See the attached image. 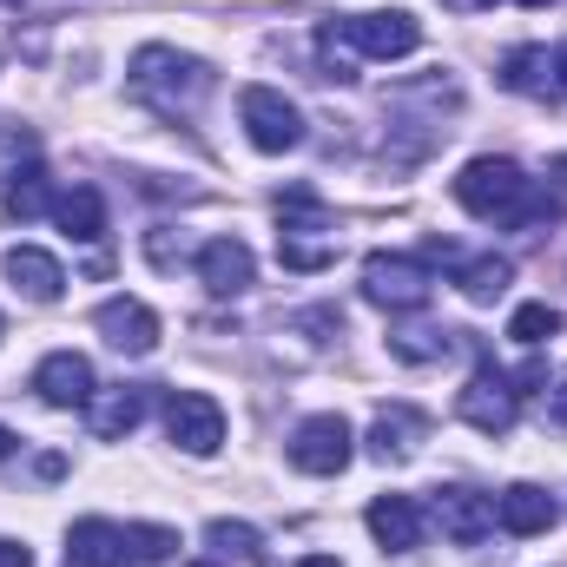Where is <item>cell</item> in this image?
<instances>
[{"label": "cell", "instance_id": "1", "mask_svg": "<svg viewBox=\"0 0 567 567\" xmlns=\"http://www.w3.org/2000/svg\"><path fill=\"white\" fill-rule=\"evenodd\" d=\"M455 205L488 218V225H515V231H535V225L561 218V198L535 192V178L515 158H468L462 178H455Z\"/></svg>", "mask_w": 567, "mask_h": 567}, {"label": "cell", "instance_id": "2", "mask_svg": "<svg viewBox=\"0 0 567 567\" xmlns=\"http://www.w3.org/2000/svg\"><path fill=\"white\" fill-rule=\"evenodd\" d=\"M212 86H218V73L198 53H178V47H140L133 53V93L165 120H192L212 100Z\"/></svg>", "mask_w": 567, "mask_h": 567}, {"label": "cell", "instance_id": "3", "mask_svg": "<svg viewBox=\"0 0 567 567\" xmlns=\"http://www.w3.org/2000/svg\"><path fill=\"white\" fill-rule=\"evenodd\" d=\"M66 555L80 567H152V561H172L178 555V535L158 528V522H73L66 528Z\"/></svg>", "mask_w": 567, "mask_h": 567}, {"label": "cell", "instance_id": "4", "mask_svg": "<svg viewBox=\"0 0 567 567\" xmlns=\"http://www.w3.org/2000/svg\"><path fill=\"white\" fill-rule=\"evenodd\" d=\"M278 258L290 271H323V265H337V225H330V212H323V198L317 192H284L278 198Z\"/></svg>", "mask_w": 567, "mask_h": 567}, {"label": "cell", "instance_id": "5", "mask_svg": "<svg viewBox=\"0 0 567 567\" xmlns=\"http://www.w3.org/2000/svg\"><path fill=\"white\" fill-rule=\"evenodd\" d=\"M363 297L377 310H423L435 297V271L429 258H403V251H370L363 258Z\"/></svg>", "mask_w": 567, "mask_h": 567}, {"label": "cell", "instance_id": "6", "mask_svg": "<svg viewBox=\"0 0 567 567\" xmlns=\"http://www.w3.org/2000/svg\"><path fill=\"white\" fill-rule=\"evenodd\" d=\"M455 416L468 429H482V435H508L515 416H522V390H515V377L508 370H495L488 357L475 363V377L462 383V396H455Z\"/></svg>", "mask_w": 567, "mask_h": 567}, {"label": "cell", "instance_id": "7", "mask_svg": "<svg viewBox=\"0 0 567 567\" xmlns=\"http://www.w3.org/2000/svg\"><path fill=\"white\" fill-rule=\"evenodd\" d=\"M350 53H363V60H403V53H416L423 47V27H416V13H403V7H390V13H357V20H323Z\"/></svg>", "mask_w": 567, "mask_h": 567}, {"label": "cell", "instance_id": "8", "mask_svg": "<svg viewBox=\"0 0 567 567\" xmlns=\"http://www.w3.org/2000/svg\"><path fill=\"white\" fill-rule=\"evenodd\" d=\"M357 455V429L343 416H303L290 435V468L297 475H343Z\"/></svg>", "mask_w": 567, "mask_h": 567}, {"label": "cell", "instance_id": "9", "mask_svg": "<svg viewBox=\"0 0 567 567\" xmlns=\"http://www.w3.org/2000/svg\"><path fill=\"white\" fill-rule=\"evenodd\" d=\"M238 120H245V140L258 152H290L303 140V113L284 100L278 86H245L238 93Z\"/></svg>", "mask_w": 567, "mask_h": 567}, {"label": "cell", "instance_id": "10", "mask_svg": "<svg viewBox=\"0 0 567 567\" xmlns=\"http://www.w3.org/2000/svg\"><path fill=\"white\" fill-rule=\"evenodd\" d=\"M165 435H172L185 455H218V442H225V410H218L212 396H198V390H172V403H165Z\"/></svg>", "mask_w": 567, "mask_h": 567}, {"label": "cell", "instance_id": "11", "mask_svg": "<svg viewBox=\"0 0 567 567\" xmlns=\"http://www.w3.org/2000/svg\"><path fill=\"white\" fill-rule=\"evenodd\" d=\"M93 330H100L120 357H152V350H158V317H152V303H140V297H106V303L93 310Z\"/></svg>", "mask_w": 567, "mask_h": 567}, {"label": "cell", "instance_id": "12", "mask_svg": "<svg viewBox=\"0 0 567 567\" xmlns=\"http://www.w3.org/2000/svg\"><path fill=\"white\" fill-rule=\"evenodd\" d=\"M93 363L80 357V350H53V357H40V370H33V396L40 403H53V410H86L93 403Z\"/></svg>", "mask_w": 567, "mask_h": 567}, {"label": "cell", "instance_id": "13", "mask_svg": "<svg viewBox=\"0 0 567 567\" xmlns=\"http://www.w3.org/2000/svg\"><path fill=\"white\" fill-rule=\"evenodd\" d=\"M192 271H198V284L212 297H238V290H251V278H258V258H251L245 238H212V245H198Z\"/></svg>", "mask_w": 567, "mask_h": 567}, {"label": "cell", "instance_id": "14", "mask_svg": "<svg viewBox=\"0 0 567 567\" xmlns=\"http://www.w3.org/2000/svg\"><path fill=\"white\" fill-rule=\"evenodd\" d=\"M363 522H370V535H377L390 555L423 548V528H429V515H423V502H416V495H377Z\"/></svg>", "mask_w": 567, "mask_h": 567}, {"label": "cell", "instance_id": "15", "mask_svg": "<svg viewBox=\"0 0 567 567\" xmlns=\"http://www.w3.org/2000/svg\"><path fill=\"white\" fill-rule=\"evenodd\" d=\"M435 522H442V535L455 548H475L482 535H495V502L475 495V488H442L435 495Z\"/></svg>", "mask_w": 567, "mask_h": 567}, {"label": "cell", "instance_id": "16", "mask_svg": "<svg viewBox=\"0 0 567 567\" xmlns=\"http://www.w3.org/2000/svg\"><path fill=\"white\" fill-rule=\"evenodd\" d=\"M555 522H561V508H555V495L535 488V482H515V488L495 495V528H508V535H548Z\"/></svg>", "mask_w": 567, "mask_h": 567}, {"label": "cell", "instance_id": "17", "mask_svg": "<svg viewBox=\"0 0 567 567\" xmlns=\"http://www.w3.org/2000/svg\"><path fill=\"white\" fill-rule=\"evenodd\" d=\"M0 271H7V284H13L20 297H33V303H53V297L66 290L60 258H53V251H40V245H13V251L0 258Z\"/></svg>", "mask_w": 567, "mask_h": 567}, {"label": "cell", "instance_id": "18", "mask_svg": "<svg viewBox=\"0 0 567 567\" xmlns=\"http://www.w3.org/2000/svg\"><path fill=\"white\" fill-rule=\"evenodd\" d=\"M423 442H429V416L410 410V403H390V410L377 416V429H370V455H377V462H410Z\"/></svg>", "mask_w": 567, "mask_h": 567}, {"label": "cell", "instance_id": "19", "mask_svg": "<svg viewBox=\"0 0 567 567\" xmlns=\"http://www.w3.org/2000/svg\"><path fill=\"white\" fill-rule=\"evenodd\" d=\"M86 423L100 442H120V435H133L145 423V390L140 383H120V390H93V403H86Z\"/></svg>", "mask_w": 567, "mask_h": 567}, {"label": "cell", "instance_id": "20", "mask_svg": "<svg viewBox=\"0 0 567 567\" xmlns=\"http://www.w3.org/2000/svg\"><path fill=\"white\" fill-rule=\"evenodd\" d=\"M53 225H60L73 245H100V238H106V198H100L93 185H73V192L53 198Z\"/></svg>", "mask_w": 567, "mask_h": 567}, {"label": "cell", "instance_id": "21", "mask_svg": "<svg viewBox=\"0 0 567 567\" xmlns=\"http://www.w3.org/2000/svg\"><path fill=\"white\" fill-rule=\"evenodd\" d=\"M0 212L7 218H40V212H53V185H47V165L40 158H27V165H13L7 172V185H0Z\"/></svg>", "mask_w": 567, "mask_h": 567}, {"label": "cell", "instance_id": "22", "mask_svg": "<svg viewBox=\"0 0 567 567\" xmlns=\"http://www.w3.org/2000/svg\"><path fill=\"white\" fill-rule=\"evenodd\" d=\"M502 86H508V93H528V100L561 93V86H555V53H548V47H515V53L502 60Z\"/></svg>", "mask_w": 567, "mask_h": 567}, {"label": "cell", "instance_id": "23", "mask_svg": "<svg viewBox=\"0 0 567 567\" xmlns=\"http://www.w3.org/2000/svg\"><path fill=\"white\" fill-rule=\"evenodd\" d=\"M508 278H515V265H508V258H468V265L455 271V284H462V297H468V303H495V297L508 290Z\"/></svg>", "mask_w": 567, "mask_h": 567}, {"label": "cell", "instance_id": "24", "mask_svg": "<svg viewBox=\"0 0 567 567\" xmlns=\"http://www.w3.org/2000/svg\"><path fill=\"white\" fill-rule=\"evenodd\" d=\"M449 343H455V330H390V350L403 363H435V357H449Z\"/></svg>", "mask_w": 567, "mask_h": 567}, {"label": "cell", "instance_id": "25", "mask_svg": "<svg viewBox=\"0 0 567 567\" xmlns=\"http://www.w3.org/2000/svg\"><path fill=\"white\" fill-rule=\"evenodd\" d=\"M555 330H561V310H548V303H522V310L508 317V337H515V343H528V350H542Z\"/></svg>", "mask_w": 567, "mask_h": 567}, {"label": "cell", "instance_id": "26", "mask_svg": "<svg viewBox=\"0 0 567 567\" xmlns=\"http://www.w3.org/2000/svg\"><path fill=\"white\" fill-rule=\"evenodd\" d=\"M212 548H231V555H258V535L245 522H212Z\"/></svg>", "mask_w": 567, "mask_h": 567}, {"label": "cell", "instance_id": "27", "mask_svg": "<svg viewBox=\"0 0 567 567\" xmlns=\"http://www.w3.org/2000/svg\"><path fill=\"white\" fill-rule=\"evenodd\" d=\"M0 567H33L27 542H7V535H0Z\"/></svg>", "mask_w": 567, "mask_h": 567}, {"label": "cell", "instance_id": "28", "mask_svg": "<svg viewBox=\"0 0 567 567\" xmlns=\"http://www.w3.org/2000/svg\"><path fill=\"white\" fill-rule=\"evenodd\" d=\"M442 7H455V13H488L495 0H442Z\"/></svg>", "mask_w": 567, "mask_h": 567}, {"label": "cell", "instance_id": "29", "mask_svg": "<svg viewBox=\"0 0 567 567\" xmlns=\"http://www.w3.org/2000/svg\"><path fill=\"white\" fill-rule=\"evenodd\" d=\"M555 86H561V93H567V40H561V47H555Z\"/></svg>", "mask_w": 567, "mask_h": 567}, {"label": "cell", "instance_id": "30", "mask_svg": "<svg viewBox=\"0 0 567 567\" xmlns=\"http://www.w3.org/2000/svg\"><path fill=\"white\" fill-rule=\"evenodd\" d=\"M7 455H13V429H0V462H7Z\"/></svg>", "mask_w": 567, "mask_h": 567}, {"label": "cell", "instance_id": "31", "mask_svg": "<svg viewBox=\"0 0 567 567\" xmlns=\"http://www.w3.org/2000/svg\"><path fill=\"white\" fill-rule=\"evenodd\" d=\"M297 567H337V561L330 555H310V561H297Z\"/></svg>", "mask_w": 567, "mask_h": 567}, {"label": "cell", "instance_id": "32", "mask_svg": "<svg viewBox=\"0 0 567 567\" xmlns=\"http://www.w3.org/2000/svg\"><path fill=\"white\" fill-rule=\"evenodd\" d=\"M548 172H555V178H561V185H567V158H555V165H548Z\"/></svg>", "mask_w": 567, "mask_h": 567}, {"label": "cell", "instance_id": "33", "mask_svg": "<svg viewBox=\"0 0 567 567\" xmlns=\"http://www.w3.org/2000/svg\"><path fill=\"white\" fill-rule=\"evenodd\" d=\"M522 7H555V0H522Z\"/></svg>", "mask_w": 567, "mask_h": 567}, {"label": "cell", "instance_id": "34", "mask_svg": "<svg viewBox=\"0 0 567 567\" xmlns=\"http://www.w3.org/2000/svg\"><path fill=\"white\" fill-rule=\"evenodd\" d=\"M192 567H218V561H192Z\"/></svg>", "mask_w": 567, "mask_h": 567}, {"label": "cell", "instance_id": "35", "mask_svg": "<svg viewBox=\"0 0 567 567\" xmlns=\"http://www.w3.org/2000/svg\"><path fill=\"white\" fill-rule=\"evenodd\" d=\"M7 7H20V0H7Z\"/></svg>", "mask_w": 567, "mask_h": 567}, {"label": "cell", "instance_id": "36", "mask_svg": "<svg viewBox=\"0 0 567 567\" xmlns=\"http://www.w3.org/2000/svg\"><path fill=\"white\" fill-rule=\"evenodd\" d=\"M0 330H7V323H0Z\"/></svg>", "mask_w": 567, "mask_h": 567}]
</instances>
